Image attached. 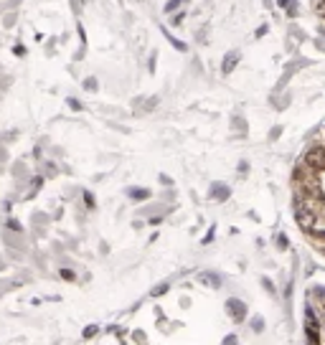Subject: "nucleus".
Segmentation results:
<instances>
[{
	"label": "nucleus",
	"mask_w": 325,
	"mask_h": 345,
	"mask_svg": "<svg viewBox=\"0 0 325 345\" xmlns=\"http://www.w3.org/2000/svg\"><path fill=\"white\" fill-rule=\"evenodd\" d=\"M317 203H320V200L297 193L295 205H292V211H295V219H297L300 229L307 231V234H312V226H315V221H317Z\"/></svg>",
	"instance_id": "nucleus-1"
},
{
	"label": "nucleus",
	"mask_w": 325,
	"mask_h": 345,
	"mask_svg": "<svg viewBox=\"0 0 325 345\" xmlns=\"http://www.w3.org/2000/svg\"><path fill=\"white\" fill-rule=\"evenodd\" d=\"M133 340H138V342H145V340H148V335H145V332H135V335H133Z\"/></svg>",
	"instance_id": "nucleus-22"
},
{
	"label": "nucleus",
	"mask_w": 325,
	"mask_h": 345,
	"mask_svg": "<svg viewBox=\"0 0 325 345\" xmlns=\"http://www.w3.org/2000/svg\"><path fill=\"white\" fill-rule=\"evenodd\" d=\"M72 11H74L77 16L82 13V0H72Z\"/></svg>",
	"instance_id": "nucleus-19"
},
{
	"label": "nucleus",
	"mask_w": 325,
	"mask_h": 345,
	"mask_svg": "<svg viewBox=\"0 0 325 345\" xmlns=\"http://www.w3.org/2000/svg\"><path fill=\"white\" fill-rule=\"evenodd\" d=\"M204 285H211V287H219L221 285V280H219V274H211V271H204L201 277H199Z\"/></svg>",
	"instance_id": "nucleus-6"
},
{
	"label": "nucleus",
	"mask_w": 325,
	"mask_h": 345,
	"mask_svg": "<svg viewBox=\"0 0 325 345\" xmlns=\"http://www.w3.org/2000/svg\"><path fill=\"white\" fill-rule=\"evenodd\" d=\"M160 183H165V185H173V180H170L168 175H160Z\"/></svg>",
	"instance_id": "nucleus-24"
},
{
	"label": "nucleus",
	"mask_w": 325,
	"mask_h": 345,
	"mask_svg": "<svg viewBox=\"0 0 325 345\" xmlns=\"http://www.w3.org/2000/svg\"><path fill=\"white\" fill-rule=\"evenodd\" d=\"M236 61H239V53H229V56L224 58V66H221V72H224V74H229L231 68L236 66Z\"/></svg>",
	"instance_id": "nucleus-7"
},
{
	"label": "nucleus",
	"mask_w": 325,
	"mask_h": 345,
	"mask_svg": "<svg viewBox=\"0 0 325 345\" xmlns=\"http://www.w3.org/2000/svg\"><path fill=\"white\" fill-rule=\"evenodd\" d=\"M127 195L133 198V200H148V198H150V190H148V188H129Z\"/></svg>",
	"instance_id": "nucleus-5"
},
{
	"label": "nucleus",
	"mask_w": 325,
	"mask_h": 345,
	"mask_svg": "<svg viewBox=\"0 0 325 345\" xmlns=\"http://www.w3.org/2000/svg\"><path fill=\"white\" fill-rule=\"evenodd\" d=\"M211 195L219 198V200H226V198H229V188H224L221 183H216V185L211 188Z\"/></svg>",
	"instance_id": "nucleus-8"
},
{
	"label": "nucleus",
	"mask_w": 325,
	"mask_h": 345,
	"mask_svg": "<svg viewBox=\"0 0 325 345\" xmlns=\"http://www.w3.org/2000/svg\"><path fill=\"white\" fill-rule=\"evenodd\" d=\"M163 36H168V41H170V43H173V46H175L178 51H185V43H183V41H178V38H173V36H170V33L165 31V28H163Z\"/></svg>",
	"instance_id": "nucleus-12"
},
{
	"label": "nucleus",
	"mask_w": 325,
	"mask_h": 345,
	"mask_svg": "<svg viewBox=\"0 0 325 345\" xmlns=\"http://www.w3.org/2000/svg\"><path fill=\"white\" fill-rule=\"evenodd\" d=\"M82 195H84V203H87V209H94V203H97V200H94V195H92L89 190H84Z\"/></svg>",
	"instance_id": "nucleus-17"
},
{
	"label": "nucleus",
	"mask_w": 325,
	"mask_h": 345,
	"mask_svg": "<svg viewBox=\"0 0 325 345\" xmlns=\"http://www.w3.org/2000/svg\"><path fill=\"white\" fill-rule=\"evenodd\" d=\"M97 332H99V325H87V330H84V335H82V337H84V340H89V337H94Z\"/></svg>",
	"instance_id": "nucleus-15"
},
{
	"label": "nucleus",
	"mask_w": 325,
	"mask_h": 345,
	"mask_svg": "<svg viewBox=\"0 0 325 345\" xmlns=\"http://www.w3.org/2000/svg\"><path fill=\"white\" fill-rule=\"evenodd\" d=\"M13 23H16V16H8V18H6V26H8V28H11V26H13Z\"/></svg>",
	"instance_id": "nucleus-23"
},
{
	"label": "nucleus",
	"mask_w": 325,
	"mask_h": 345,
	"mask_svg": "<svg viewBox=\"0 0 325 345\" xmlns=\"http://www.w3.org/2000/svg\"><path fill=\"white\" fill-rule=\"evenodd\" d=\"M67 104H69V109H74V112H82V109H84V104H82L79 99H74V97H69Z\"/></svg>",
	"instance_id": "nucleus-14"
},
{
	"label": "nucleus",
	"mask_w": 325,
	"mask_h": 345,
	"mask_svg": "<svg viewBox=\"0 0 325 345\" xmlns=\"http://www.w3.org/2000/svg\"><path fill=\"white\" fill-rule=\"evenodd\" d=\"M226 310H229V315L234 317V322H241V320L246 317V305H244L241 300H229V302H226Z\"/></svg>",
	"instance_id": "nucleus-3"
},
{
	"label": "nucleus",
	"mask_w": 325,
	"mask_h": 345,
	"mask_svg": "<svg viewBox=\"0 0 325 345\" xmlns=\"http://www.w3.org/2000/svg\"><path fill=\"white\" fill-rule=\"evenodd\" d=\"M155 104H158V97H150V99H145V109H155Z\"/></svg>",
	"instance_id": "nucleus-18"
},
{
	"label": "nucleus",
	"mask_w": 325,
	"mask_h": 345,
	"mask_svg": "<svg viewBox=\"0 0 325 345\" xmlns=\"http://www.w3.org/2000/svg\"><path fill=\"white\" fill-rule=\"evenodd\" d=\"M61 280H67V282H74L77 280V274L72 269H61Z\"/></svg>",
	"instance_id": "nucleus-16"
},
{
	"label": "nucleus",
	"mask_w": 325,
	"mask_h": 345,
	"mask_svg": "<svg viewBox=\"0 0 325 345\" xmlns=\"http://www.w3.org/2000/svg\"><path fill=\"white\" fill-rule=\"evenodd\" d=\"M82 87H84L87 92H97V89H99V82H97V77H87V79L82 82Z\"/></svg>",
	"instance_id": "nucleus-9"
},
{
	"label": "nucleus",
	"mask_w": 325,
	"mask_h": 345,
	"mask_svg": "<svg viewBox=\"0 0 325 345\" xmlns=\"http://www.w3.org/2000/svg\"><path fill=\"white\" fill-rule=\"evenodd\" d=\"M13 53H16V56H26V46H21V43L13 46Z\"/></svg>",
	"instance_id": "nucleus-20"
},
{
	"label": "nucleus",
	"mask_w": 325,
	"mask_h": 345,
	"mask_svg": "<svg viewBox=\"0 0 325 345\" xmlns=\"http://www.w3.org/2000/svg\"><path fill=\"white\" fill-rule=\"evenodd\" d=\"M305 165H307V170H312V173L325 170V145H312V148L305 153Z\"/></svg>",
	"instance_id": "nucleus-2"
},
{
	"label": "nucleus",
	"mask_w": 325,
	"mask_h": 345,
	"mask_svg": "<svg viewBox=\"0 0 325 345\" xmlns=\"http://www.w3.org/2000/svg\"><path fill=\"white\" fill-rule=\"evenodd\" d=\"M8 231H11V234H21V231H23L21 221H16V219H8Z\"/></svg>",
	"instance_id": "nucleus-13"
},
{
	"label": "nucleus",
	"mask_w": 325,
	"mask_h": 345,
	"mask_svg": "<svg viewBox=\"0 0 325 345\" xmlns=\"http://www.w3.org/2000/svg\"><path fill=\"white\" fill-rule=\"evenodd\" d=\"M183 3H188V0H168L163 11H165V13H175V11H178V8H180Z\"/></svg>",
	"instance_id": "nucleus-10"
},
{
	"label": "nucleus",
	"mask_w": 325,
	"mask_h": 345,
	"mask_svg": "<svg viewBox=\"0 0 325 345\" xmlns=\"http://www.w3.org/2000/svg\"><path fill=\"white\" fill-rule=\"evenodd\" d=\"M322 310H325V305H322Z\"/></svg>",
	"instance_id": "nucleus-25"
},
{
	"label": "nucleus",
	"mask_w": 325,
	"mask_h": 345,
	"mask_svg": "<svg viewBox=\"0 0 325 345\" xmlns=\"http://www.w3.org/2000/svg\"><path fill=\"white\" fill-rule=\"evenodd\" d=\"M305 327H307V340L310 342H317L320 340V332H317V322L312 320V312L307 310V322H305Z\"/></svg>",
	"instance_id": "nucleus-4"
},
{
	"label": "nucleus",
	"mask_w": 325,
	"mask_h": 345,
	"mask_svg": "<svg viewBox=\"0 0 325 345\" xmlns=\"http://www.w3.org/2000/svg\"><path fill=\"white\" fill-rule=\"evenodd\" d=\"M168 290H170V285H168V282H163V285H158L155 290H150V297H160V295H165Z\"/></svg>",
	"instance_id": "nucleus-11"
},
{
	"label": "nucleus",
	"mask_w": 325,
	"mask_h": 345,
	"mask_svg": "<svg viewBox=\"0 0 325 345\" xmlns=\"http://www.w3.org/2000/svg\"><path fill=\"white\" fill-rule=\"evenodd\" d=\"M173 26H183V13H175V16H173Z\"/></svg>",
	"instance_id": "nucleus-21"
}]
</instances>
